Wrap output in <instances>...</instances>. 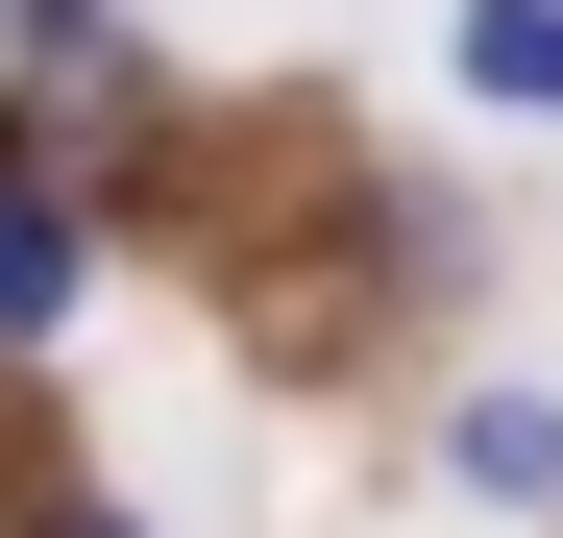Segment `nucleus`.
Listing matches in <instances>:
<instances>
[{
  "label": "nucleus",
  "mask_w": 563,
  "mask_h": 538,
  "mask_svg": "<svg viewBox=\"0 0 563 538\" xmlns=\"http://www.w3.org/2000/svg\"><path fill=\"white\" fill-rule=\"evenodd\" d=\"M25 343H74V197L0 171V368H25Z\"/></svg>",
  "instance_id": "nucleus-1"
},
{
  "label": "nucleus",
  "mask_w": 563,
  "mask_h": 538,
  "mask_svg": "<svg viewBox=\"0 0 563 538\" xmlns=\"http://www.w3.org/2000/svg\"><path fill=\"white\" fill-rule=\"evenodd\" d=\"M441 74H465L490 123H563V0H465V25H441Z\"/></svg>",
  "instance_id": "nucleus-2"
},
{
  "label": "nucleus",
  "mask_w": 563,
  "mask_h": 538,
  "mask_svg": "<svg viewBox=\"0 0 563 538\" xmlns=\"http://www.w3.org/2000/svg\"><path fill=\"white\" fill-rule=\"evenodd\" d=\"M441 466L490 490V514H563V392H465V416H441Z\"/></svg>",
  "instance_id": "nucleus-3"
},
{
  "label": "nucleus",
  "mask_w": 563,
  "mask_h": 538,
  "mask_svg": "<svg viewBox=\"0 0 563 538\" xmlns=\"http://www.w3.org/2000/svg\"><path fill=\"white\" fill-rule=\"evenodd\" d=\"M0 538H147V514H123V490H74V466H49V490H25V514H0Z\"/></svg>",
  "instance_id": "nucleus-4"
},
{
  "label": "nucleus",
  "mask_w": 563,
  "mask_h": 538,
  "mask_svg": "<svg viewBox=\"0 0 563 538\" xmlns=\"http://www.w3.org/2000/svg\"><path fill=\"white\" fill-rule=\"evenodd\" d=\"M25 490H49V466H25V440H0V514H25Z\"/></svg>",
  "instance_id": "nucleus-5"
}]
</instances>
